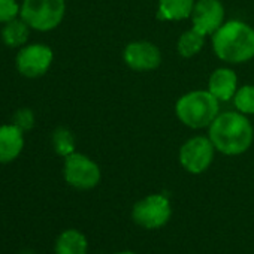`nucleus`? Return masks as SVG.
Instances as JSON below:
<instances>
[{
	"mask_svg": "<svg viewBox=\"0 0 254 254\" xmlns=\"http://www.w3.org/2000/svg\"><path fill=\"white\" fill-rule=\"evenodd\" d=\"M253 126L241 112H226L211 123L209 139L214 147L227 156L242 154L253 144Z\"/></svg>",
	"mask_w": 254,
	"mask_h": 254,
	"instance_id": "f257e3e1",
	"label": "nucleus"
},
{
	"mask_svg": "<svg viewBox=\"0 0 254 254\" xmlns=\"http://www.w3.org/2000/svg\"><path fill=\"white\" fill-rule=\"evenodd\" d=\"M217 57L227 63H244L254 57V30L241 21H229L212 35Z\"/></svg>",
	"mask_w": 254,
	"mask_h": 254,
	"instance_id": "f03ea898",
	"label": "nucleus"
},
{
	"mask_svg": "<svg viewBox=\"0 0 254 254\" xmlns=\"http://www.w3.org/2000/svg\"><path fill=\"white\" fill-rule=\"evenodd\" d=\"M177 117L191 129L209 126L218 114V100L209 91H190L184 94L175 106Z\"/></svg>",
	"mask_w": 254,
	"mask_h": 254,
	"instance_id": "7ed1b4c3",
	"label": "nucleus"
},
{
	"mask_svg": "<svg viewBox=\"0 0 254 254\" xmlns=\"http://www.w3.org/2000/svg\"><path fill=\"white\" fill-rule=\"evenodd\" d=\"M64 11V0H24L20 15L30 29L50 32L62 23Z\"/></svg>",
	"mask_w": 254,
	"mask_h": 254,
	"instance_id": "20e7f679",
	"label": "nucleus"
},
{
	"mask_svg": "<svg viewBox=\"0 0 254 254\" xmlns=\"http://www.w3.org/2000/svg\"><path fill=\"white\" fill-rule=\"evenodd\" d=\"M63 174L67 184L79 190L93 189L100 181L99 166L87 156L79 153H72L67 157H64Z\"/></svg>",
	"mask_w": 254,
	"mask_h": 254,
	"instance_id": "39448f33",
	"label": "nucleus"
},
{
	"mask_svg": "<svg viewBox=\"0 0 254 254\" xmlns=\"http://www.w3.org/2000/svg\"><path fill=\"white\" fill-rule=\"evenodd\" d=\"M214 144L205 136H194L189 139L180 150V162L183 168L191 174H202L206 171L214 159Z\"/></svg>",
	"mask_w": 254,
	"mask_h": 254,
	"instance_id": "423d86ee",
	"label": "nucleus"
},
{
	"mask_svg": "<svg viewBox=\"0 0 254 254\" xmlns=\"http://www.w3.org/2000/svg\"><path fill=\"white\" fill-rule=\"evenodd\" d=\"M171 217V205L165 196L151 194L133 206V220L145 229H157Z\"/></svg>",
	"mask_w": 254,
	"mask_h": 254,
	"instance_id": "0eeeda50",
	"label": "nucleus"
},
{
	"mask_svg": "<svg viewBox=\"0 0 254 254\" xmlns=\"http://www.w3.org/2000/svg\"><path fill=\"white\" fill-rule=\"evenodd\" d=\"M53 51L50 47L42 44L27 45L17 54V69L27 78H39L47 73L53 63Z\"/></svg>",
	"mask_w": 254,
	"mask_h": 254,
	"instance_id": "6e6552de",
	"label": "nucleus"
},
{
	"mask_svg": "<svg viewBox=\"0 0 254 254\" xmlns=\"http://www.w3.org/2000/svg\"><path fill=\"white\" fill-rule=\"evenodd\" d=\"M193 29L203 35H214L224 20V8L220 0H199L191 12Z\"/></svg>",
	"mask_w": 254,
	"mask_h": 254,
	"instance_id": "1a4fd4ad",
	"label": "nucleus"
},
{
	"mask_svg": "<svg viewBox=\"0 0 254 254\" xmlns=\"http://www.w3.org/2000/svg\"><path fill=\"white\" fill-rule=\"evenodd\" d=\"M124 62L133 70H153L159 67L162 54L151 42H132L124 48Z\"/></svg>",
	"mask_w": 254,
	"mask_h": 254,
	"instance_id": "9d476101",
	"label": "nucleus"
},
{
	"mask_svg": "<svg viewBox=\"0 0 254 254\" xmlns=\"http://www.w3.org/2000/svg\"><path fill=\"white\" fill-rule=\"evenodd\" d=\"M23 133L15 124L0 126V163H9L21 154L24 147Z\"/></svg>",
	"mask_w": 254,
	"mask_h": 254,
	"instance_id": "9b49d317",
	"label": "nucleus"
},
{
	"mask_svg": "<svg viewBox=\"0 0 254 254\" xmlns=\"http://www.w3.org/2000/svg\"><path fill=\"white\" fill-rule=\"evenodd\" d=\"M236 82L238 78L233 70L220 67L212 72L209 78V93L217 100H229L236 93Z\"/></svg>",
	"mask_w": 254,
	"mask_h": 254,
	"instance_id": "f8f14e48",
	"label": "nucleus"
},
{
	"mask_svg": "<svg viewBox=\"0 0 254 254\" xmlns=\"http://www.w3.org/2000/svg\"><path fill=\"white\" fill-rule=\"evenodd\" d=\"M194 9V0H160L159 18L178 21L189 18Z\"/></svg>",
	"mask_w": 254,
	"mask_h": 254,
	"instance_id": "ddd939ff",
	"label": "nucleus"
},
{
	"mask_svg": "<svg viewBox=\"0 0 254 254\" xmlns=\"http://www.w3.org/2000/svg\"><path fill=\"white\" fill-rule=\"evenodd\" d=\"M57 254H87V239L78 230L63 232L56 242Z\"/></svg>",
	"mask_w": 254,
	"mask_h": 254,
	"instance_id": "4468645a",
	"label": "nucleus"
},
{
	"mask_svg": "<svg viewBox=\"0 0 254 254\" xmlns=\"http://www.w3.org/2000/svg\"><path fill=\"white\" fill-rule=\"evenodd\" d=\"M29 32H30L29 24L24 20L15 18L5 24V27L2 30V41L5 45H8L11 48H18V47L24 45L26 41L29 39Z\"/></svg>",
	"mask_w": 254,
	"mask_h": 254,
	"instance_id": "2eb2a0df",
	"label": "nucleus"
},
{
	"mask_svg": "<svg viewBox=\"0 0 254 254\" xmlns=\"http://www.w3.org/2000/svg\"><path fill=\"white\" fill-rule=\"evenodd\" d=\"M205 44V35L197 32L196 29H191L186 33H183L178 39V53L180 56L189 59L196 56Z\"/></svg>",
	"mask_w": 254,
	"mask_h": 254,
	"instance_id": "dca6fc26",
	"label": "nucleus"
},
{
	"mask_svg": "<svg viewBox=\"0 0 254 254\" xmlns=\"http://www.w3.org/2000/svg\"><path fill=\"white\" fill-rule=\"evenodd\" d=\"M53 145L59 156L67 157L69 154L75 153V139L73 135L66 127H59L53 133Z\"/></svg>",
	"mask_w": 254,
	"mask_h": 254,
	"instance_id": "f3484780",
	"label": "nucleus"
},
{
	"mask_svg": "<svg viewBox=\"0 0 254 254\" xmlns=\"http://www.w3.org/2000/svg\"><path fill=\"white\" fill-rule=\"evenodd\" d=\"M233 97L235 106L241 114H254V85H244Z\"/></svg>",
	"mask_w": 254,
	"mask_h": 254,
	"instance_id": "a211bd4d",
	"label": "nucleus"
},
{
	"mask_svg": "<svg viewBox=\"0 0 254 254\" xmlns=\"http://www.w3.org/2000/svg\"><path fill=\"white\" fill-rule=\"evenodd\" d=\"M12 121H14L12 124H15L20 130L29 132V130H32V127L35 126V115H33L32 109L21 108V109H18L14 114V120Z\"/></svg>",
	"mask_w": 254,
	"mask_h": 254,
	"instance_id": "6ab92c4d",
	"label": "nucleus"
},
{
	"mask_svg": "<svg viewBox=\"0 0 254 254\" xmlns=\"http://www.w3.org/2000/svg\"><path fill=\"white\" fill-rule=\"evenodd\" d=\"M20 6L15 0H0V23H9L20 14Z\"/></svg>",
	"mask_w": 254,
	"mask_h": 254,
	"instance_id": "aec40b11",
	"label": "nucleus"
},
{
	"mask_svg": "<svg viewBox=\"0 0 254 254\" xmlns=\"http://www.w3.org/2000/svg\"><path fill=\"white\" fill-rule=\"evenodd\" d=\"M117 254H135V253H130V251H124V253H117Z\"/></svg>",
	"mask_w": 254,
	"mask_h": 254,
	"instance_id": "412c9836",
	"label": "nucleus"
}]
</instances>
